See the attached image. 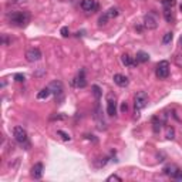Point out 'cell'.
Masks as SVG:
<instances>
[{"mask_svg":"<svg viewBox=\"0 0 182 182\" xmlns=\"http://www.w3.org/2000/svg\"><path fill=\"white\" fill-rule=\"evenodd\" d=\"M50 94H51V90L48 87L41 88V90L37 93V98H39V100H46V98L50 97Z\"/></svg>","mask_w":182,"mask_h":182,"instance_id":"obj_17","label":"cell"},{"mask_svg":"<svg viewBox=\"0 0 182 182\" xmlns=\"http://www.w3.org/2000/svg\"><path fill=\"white\" fill-rule=\"evenodd\" d=\"M91 90H93V94H94V97H95V100H100L101 98V88L98 87V85H93L91 87Z\"/></svg>","mask_w":182,"mask_h":182,"instance_id":"obj_20","label":"cell"},{"mask_svg":"<svg viewBox=\"0 0 182 182\" xmlns=\"http://www.w3.org/2000/svg\"><path fill=\"white\" fill-rule=\"evenodd\" d=\"M9 23L17 27H24L30 23V13L29 11H11L7 14Z\"/></svg>","mask_w":182,"mask_h":182,"instance_id":"obj_1","label":"cell"},{"mask_svg":"<svg viewBox=\"0 0 182 182\" xmlns=\"http://www.w3.org/2000/svg\"><path fill=\"white\" fill-rule=\"evenodd\" d=\"M43 171H44V166L41 162H37V164H34L33 168H31V176L34 179H40L43 176Z\"/></svg>","mask_w":182,"mask_h":182,"instance_id":"obj_10","label":"cell"},{"mask_svg":"<svg viewBox=\"0 0 182 182\" xmlns=\"http://www.w3.org/2000/svg\"><path fill=\"white\" fill-rule=\"evenodd\" d=\"M107 23H108V17L102 13V16H100V19H98V24H100V26H105Z\"/></svg>","mask_w":182,"mask_h":182,"instance_id":"obj_22","label":"cell"},{"mask_svg":"<svg viewBox=\"0 0 182 182\" xmlns=\"http://www.w3.org/2000/svg\"><path fill=\"white\" fill-rule=\"evenodd\" d=\"M26 0H14V3H24Z\"/></svg>","mask_w":182,"mask_h":182,"instance_id":"obj_32","label":"cell"},{"mask_svg":"<svg viewBox=\"0 0 182 182\" xmlns=\"http://www.w3.org/2000/svg\"><path fill=\"white\" fill-rule=\"evenodd\" d=\"M107 181L108 182H111V181H120V182H121L122 178H121V176H118V175H115V174H112V175H110L107 178Z\"/></svg>","mask_w":182,"mask_h":182,"instance_id":"obj_24","label":"cell"},{"mask_svg":"<svg viewBox=\"0 0 182 182\" xmlns=\"http://www.w3.org/2000/svg\"><path fill=\"white\" fill-rule=\"evenodd\" d=\"M48 88L51 90V94H54L56 97L63 94V90H64V88H63V83H61L60 80H54L53 83L48 85Z\"/></svg>","mask_w":182,"mask_h":182,"instance_id":"obj_8","label":"cell"},{"mask_svg":"<svg viewBox=\"0 0 182 182\" xmlns=\"http://www.w3.org/2000/svg\"><path fill=\"white\" fill-rule=\"evenodd\" d=\"M164 19L166 20V23H172V20H174L172 9H164Z\"/></svg>","mask_w":182,"mask_h":182,"instance_id":"obj_18","label":"cell"},{"mask_svg":"<svg viewBox=\"0 0 182 182\" xmlns=\"http://www.w3.org/2000/svg\"><path fill=\"white\" fill-rule=\"evenodd\" d=\"M57 135H60V137H61L63 139H64V141H70V139H71V137H70V135H68L67 132L61 131V130H60V131H57Z\"/></svg>","mask_w":182,"mask_h":182,"instance_id":"obj_23","label":"cell"},{"mask_svg":"<svg viewBox=\"0 0 182 182\" xmlns=\"http://www.w3.org/2000/svg\"><path fill=\"white\" fill-rule=\"evenodd\" d=\"M13 135L14 139L20 145H24L26 149L30 148V144H29V137H27V131L23 128V127H14L13 130Z\"/></svg>","mask_w":182,"mask_h":182,"instance_id":"obj_3","label":"cell"},{"mask_svg":"<svg viewBox=\"0 0 182 182\" xmlns=\"http://www.w3.org/2000/svg\"><path fill=\"white\" fill-rule=\"evenodd\" d=\"M114 83L120 87H127L128 85V77H125L122 74H114Z\"/></svg>","mask_w":182,"mask_h":182,"instance_id":"obj_12","label":"cell"},{"mask_svg":"<svg viewBox=\"0 0 182 182\" xmlns=\"http://www.w3.org/2000/svg\"><path fill=\"white\" fill-rule=\"evenodd\" d=\"M61 36L63 37H68V34H70V30H68V27H61Z\"/></svg>","mask_w":182,"mask_h":182,"instance_id":"obj_27","label":"cell"},{"mask_svg":"<svg viewBox=\"0 0 182 182\" xmlns=\"http://www.w3.org/2000/svg\"><path fill=\"white\" fill-rule=\"evenodd\" d=\"M40 58H41L40 48L31 47V48H29V50L26 51V60L29 61V63H36V61H39Z\"/></svg>","mask_w":182,"mask_h":182,"instance_id":"obj_5","label":"cell"},{"mask_svg":"<svg viewBox=\"0 0 182 182\" xmlns=\"http://www.w3.org/2000/svg\"><path fill=\"white\" fill-rule=\"evenodd\" d=\"M127 110H128V105H127V102L124 101V102L121 104V111H122V112H125Z\"/></svg>","mask_w":182,"mask_h":182,"instance_id":"obj_29","label":"cell"},{"mask_svg":"<svg viewBox=\"0 0 182 182\" xmlns=\"http://www.w3.org/2000/svg\"><path fill=\"white\" fill-rule=\"evenodd\" d=\"M121 60H122V64L127 66V67H130V68H134L135 66H137V63H138L137 60H134L132 57H130L128 54H124Z\"/></svg>","mask_w":182,"mask_h":182,"instance_id":"obj_13","label":"cell"},{"mask_svg":"<svg viewBox=\"0 0 182 182\" xmlns=\"http://www.w3.org/2000/svg\"><path fill=\"white\" fill-rule=\"evenodd\" d=\"M104 14L108 17V20H111V19H114L120 14V10H118V7H110L107 11H104Z\"/></svg>","mask_w":182,"mask_h":182,"instance_id":"obj_15","label":"cell"},{"mask_svg":"<svg viewBox=\"0 0 182 182\" xmlns=\"http://www.w3.org/2000/svg\"><path fill=\"white\" fill-rule=\"evenodd\" d=\"M107 114L110 117H114L117 114V104H115V98H112V95H108L107 100Z\"/></svg>","mask_w":182,"mask_h":182,"instance_id":"obj_9","label":"cell"},{"mask_svg":"<svg viewBox=\"0 0 182 182\" xmlns=\"http://www.w3.org/2000/svg\"><path fill=\"white\" fill-rule=\"evenodd\" d=\"M166 138L168 139H174L175 138V131H174V128H169L168 132H166Z\"/></svg>","mask_w":182,"mask_h":182,"instance_id":"obj_25","label":"cell"},{"mask_svg":"<svg viewBox=\"0 0 182 182\" xmlns=\"http://www.w3.org/2000/svg\"><path fill=\"white\" fill-rule=\"evenodd\" d=\"M148 60H149V54L147 53V51L139 50L138 53H137V61H138V63H147Z\"/></svg>","mask_w":182,"mask_h":182,"instance_id":"obj_16","label":"cell"},{"mask_svg":"<svg viewBox=\"0 0 182 182\" xmlns=\"http://www.w3.org/2000/svg\"><path fill=\"white\" fill-rule=\"evenodd\" d=\"M135 30H137V31H139V33H141V31H142V26H137V27H135Z\"/></svg>","mask_w":182,"mask_h":182,"instance_id":"obj_31","label":"cell"},{"mask_svg":"<svg viewBox=\"0 0 182 182\" xmlns=\"http://www.w3.org/2000/svg\"><path fill=\"white\" fill-rule=\"evenodd\" d=\"M179 46L182 47V36H181V39H179Z\"/></svg>","mask_w":182,"mask_h":182,"instance_id":"obj_33","label":"cell"},{"mask_svg":"<svg viewBox=\"0 0 182 182\" xmlns=\"http://www.w3.org/2000/svg\"><path fill=\"white\" fill-rule=\"evenodd\" d=\"M134 104H135V118H138L139 111L148 104V94L145 91H138L134 97Z\"/></svg>","mask_w":182,"mask_h":182,"instance_id":"obj_2","label":"cell"},{"mask_svg":"<svg viewBox=\"0 0 182 182\" xmlns=\"http://www.w3.org/2000/svg\"><path fill=\"white\" fill-rule=\"evenodd\" d=\"M164 172H165L168 176H171V178H175V175L179 172V168L176 165H166L165 168H164Z\"/></svg>","mask_w":182,"mask_h":182,"instance_id":"obj_14","label":"cell"},{"mask_svg":"<svg viewBox=\"0 0 182 182\" xmlns=\"http://www.w3.org/2000/svg\"><path fill=\"white\" fill-rule=\"evenodd\" d=\"M50 120L51 121H54V120H64V115H51Z\"/></svg>","mask_w":182,"mask_h":182,"instance_id":"obj_28","label":"cell"},{"mask_svg":"<svg viewBox=\"0 0 182 182\" xmlns=\"http://www.w3.org/2000/svg\"><path fill=\"white\" fill-rule=\"evenodd\" d=\"M80 6L84 11H93L97 9V2L95 0H81Z\"/></svg>","mask_w":182,"mask_h":182,"instance_id":"obj_11","label":"cell"},{"mask_svg":"<svg viewBox=\"0 0 182 182\" xmlns=\"http://www.w3.org/2000/svg\"><path fill=\"white\" fill-rule=\"evenodd\" d=\"M179 9H181V11H182V4H181V6H179Z\"/></svg>","mask_w":182,"mask_h":182,"instance_id":"obj_34","label":"cell"},{"mask_svg":"<svg viewBox=\"0 0 182 182\" xmlns=\"http://www.w3.org/2000/svg\"><path fill=\"white\" fill-rule=\"evenodd\" d=\"M144 27L148 30H155L158 27V20L154 14H145L144 17Z\"/></svg>","mask_w":182,"mask_h":182,"instance_id":"obj_6","label":"cell"},{"mask_svg":"<svg viewBox=\"0 0 182 182\" xmlns=\"http://www.w3.org/2000/svg\"><path fill=\"white\" fill-rule=\"evenodd\" d=\"M161 3H162V7H164V9H172V7L175 6L176 0H162Z\"/></svg>","mask_w":182,"mask_h":182,"instance_id":"obj_19","label":"cell"},{"mask_svg":"<svg viewBox=\"0 0 182 182\" xmlns=\"http://www.w3.org/2000/svg\"><path fill=\"white\" fill-rule=\"evenodd\" d=\"M155 74L158 78H166L169 75V63L166 60H162L158 63L157 66V71Z\"/></svg>","mask_w":182,"mask_h":182,"instance_id":"obj_4","label":"cell"},{"mask_svg":"<svg viewBox=\"0 0 182 182\" xmlns=\"http://www.w3.org/2000/svg\"><path fill=\"white\" fill-rule=\"evenodd\" d=\"M2 41H3V44H4V46H7V44H9V40H7L6 34H3V36H2Z\"/></svg>","mask_w":182,"mask_h":182,"instance_id":"obj_30","label":"cell"},{"mask_svg":"<svg viewBox=\"0 0 182 182\" xmlns=\"http://www.w3.org/2000/svg\"><path fill=\"white\" fill-rule=\"evenodd\" d=\"M71 84L75 85V87H78V88H84L85 85H87V80H85V75H84V70H81L80 73H78L77 77L71 81Z\"/></svg>","mask_w":182,"mask_h":182,"instance_id":"obj_7","label":"cell"},{"mask_svg":"<svg viewBox=\"0 0 182 182\" xmlns=\"http://www.w3.org/2000/svg\"><path fill=\"white\" fill-rule=\"evenodd\" d=\"M14 80L19 81V83H23V81L26 80V77H24L23 74H20V73H17V74H14Z\"/></svg>","mask_w":182,"mask_h":182,"instance_id":"obj_26","label":"cell"},{"mask_svg":"<svg viewBox=\"0 0 182 182\" xmlns=\"http://www.w3.org/2000/svg\"><path fill=\"white\" fill-rule=\"evenodd\" d=\"M172 37H174V34H172L171 31L165 33L164 34V37H162V44H169L172 41Z\"/></svg>","mask_w":182,"mask_h":182,"instance_id":"obj_21","label":"cell"}]
</instances>
